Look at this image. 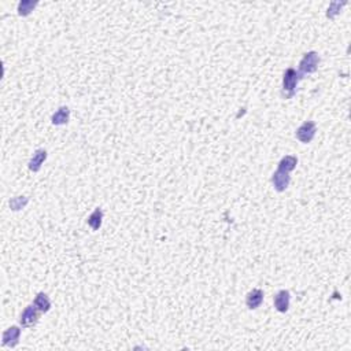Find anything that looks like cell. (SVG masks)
Masks as SVG:
<instances>
[{
  "label": "cell",
  "instance_id": "ba28073f",
  "mask_svg": "<svg viewBox=\"0 0 351 351\" xmlns=\"http://www.w3.org/2000/svg\"><path fill=\"white\" fill-rule=\"evenodd\" d=\"M45 159H47V151L44 148H39V150L35 151L33 157L31 158V161L28 164V168L33 173H37V172H40L43 164L45 162Z\"/></svg>",
  "mask_w": 351,
  "mask_h": 351
},
{
  "label": "cell",
  "instance_id": "8fae6325",
  "mask_svg": "<svg viewBox=\"0 0 351 351\" xmlns=\"http://www.w3.org/2000/svg\"><path fill=\"white\" fill-rule=\"evenodd\" d=\"M102 222H103V210L100 207H96L87 219V224L91 226L92 230H99L102 226Z\"/></svg>",
  "mask_w": 351,
  "mask_h": 351
},
{
  "label": "cell",
  "instance_id": "8992f818",
  "mask_svg": "<svg viewBox=\"0 0 351 351\" xmlns=\"http://www.w3.org/2000/svg\"><path fill=\"white\" fill-rule=\"evenodd\" d=\"M291 182V176L290 173H285L281 170H276L272 176V184L273 188L277 191V192H284L287 188L290 187Z\"/></svg>",
  "mask_w": 351,
  "mask_h": 351
},
{
  "label": "cell",
  "instance_id": "7a4b0ae2",
  "mask_svg": "<svg viewBox=\"0 0 351 351\" xmlns=\"http://www.w3.org/2000/svg\"><path fill=\"white\" fill-rule=\"evenodd\" d=\"M318 63H320V56L315 51H309L303 55V58L299 62V70L298 72L301 74H311V73L317 72L318 69Z\"/></svg>",
  "mask_w": 351,
  "mask_h": 351
},
{
  "label": "cell",
  "instance_id": "5b68a950",
  "mask_svg": "<svg viewBox=\"0 0 351 351\" xmlns=\"http://www.w3.org/2000/svg\"><path fill=\"white\" fill-rule=\"evenodd\" d=\"M19 338H21V328L17 325L7 328L6 331L3 332V338H1V343L6 347L14 349L15 346H18Z\"/></svg>",
  "mask_w": 351,
  "mask_h": 351
},
{
  "label": "cell",
  "instance_id": "9a60e30c",
  "mask_svg": "<svg viewBox=\"0 0 351 351\" xmlns=\"http://www.w3.org/2000/svg\"><path fill=\"white\" fill-rule=\"evenodd\" d=\"M29 202V198L26 196H15L10 200V207H11L12 212H18V210H22Z\"/></svg>",
  "mask_w": 351,
  "mask_h": 351
},
{
  "label": "cell",
  "instance_id": "4fadbf2b",
  "mask_svg": "<svg viewBox=\"0 0 351 351\" xmlns=\"http://www.w3.org/2000/svg\"><path fill=\"white\" fill-rule=\"evenodd\" d=\"M298 165V158L294 155H285L281 158V161L279 162V168L277 169L285 173H291L292 170L297 168Z\"/></svg>",
  "mask_w": 351,
  "mask_h": 351
},
{
  "label": "cell",
  "instance_id": "6da1fadb",
  "mask_svg": "<svg viewBox=\"0 0 351 351\" xmlns=\"http://www.w3.org/2000/svg\"><path fill=\"white\" fill-rule=\"evenodd\" d=\"M302 79V74L295 70L294 67H288L283 76V88H281V95L284 99H291L297 93V87L299 81Z\"/></svg>",
  "mask_w": 351,
  "mask_h": 351
},
{
  "label": "cell",
  "instance_id": "2e32d148",
  "mask_svg": "<svg viewBox=\"0 0 351 351\" xmlns=\"http://www.w3.org/2000/svg\"><path fill=\"white\" fill-rule=\"evenodd\" d=\"M343 6H345V3H342V4H340V3H336V1L332 3V4L329 6V8H328V12H327L328 18H335V17L339 14L340 8H342Z\"/></svg>",
  "mask_w": 351,
  "mask_h": 351
},
{
  "label": "cell",
  "instance_id": "277c9868",
  "mask_svg": "<svg viewBox=\"0 0 351 351\" xmlns=\"http://www.w3.org/2000/svg\"><path fill=\"white\" fill-rule=\"evenodd\" d=\"M315 132H317V125H315L314 121H306L303 122L301 127L298 128L297 132H295V136L297 139L303 143V144H307L310 143L311 140L314 139Z\"/></svg>",
  "mask_w": 351,
  "mask_h": 351
},
{
  "label": "cell",
  "instance_id": "9c48e42d",
  "mask_svg": "<svg viewBox=\"0 0 351 351\" xmlns=\"http://www.w3.org/2000/svg\"><path fill=\"white\" fill-rule=\"evenodd\" d=\"M262 302H263V291L260 288H254L253 291H250L246 297V305L250 310L258 309Z\"/></svg>",
  "mask_w": 351,
  "mask_h": 351
},
{
  "label": "cell",
  "instance_id": "3957f363",
  "mask_svg": "<svg viewBox=\"0 0 351 351\" xmlns=\"http://www.w3.org/2000/svg\"><path fill=\"white\" fill-rule=\"evenodd\" d=\"M42 311L37 309L35 305H29L28 307H25L22 314L19 317V324L22 328H32L37 324V321L40 318Z\"/></svg>",
  "mask_w": 351,
  "mask_h": 351
},
{
  "label": "cell",
  "instance_id": "5bb4252c",
  "mask_svg": "<svg viewBox=\"0 0 351 351\" xmlns=\"http://www.w3.org/2000/svg\"><path fill=\"white\" fill-rule=\"evenodd\" d=\"M37 6V1H32V0H22L19 1L18 4V14L21 17H28L33 10L35 7Z\"/></svg>",
  "mask_w": 351,
  "mask_h": 351
},
{
  "label": "cell",
  "instance_id": "7c38bea8",
  "mask_svg": "<svg viewBox=\"0 0 351 351\" xmlns=\"http://www.w3.org/2000/svg\"><path fill=\"white\" fill-rule=\"evenodd\" d=\"M33 305H35L42 313H48L49 309H51V299H49L47 294L39 292L36 298H35V301H33Z\"/></svg>",
  "mask_w": 351,
  "mask_h": 351
},
{
  "label": "cell",
  "instance_id": "52a82bcc",
  "mask_svg": "<svg viewBox=\"0 0 351 351\" xmlns=\"http://www.w3.org/2000/svg\"><path fill=\"white\" fill-rule=\"evenodd\" d=\"M290 302H291V295L290 292L287 290H280L273 299L274 303V309L277 310L279 313H287L290 309Z\"/></svg>",
  "mask_w": 351,
  "mask_h": 351
},
{
  "label": "cell",
  "instance_id": "30bf717a",
  "mask_svg": "<svg viewBox=\"0 0 351 351\" xmlns=\"http://www.w3.org/2000/svg\"><path fill=\"white\" fill-rule=\"evenodd\" d=\"M70 120V109L66 106H62L59 109L55 111L52 117H51V122L56 125V127H61V125H66L67 122Z\"/></svg>",
  "mask_w": 351,
  "mask_h": 351
}]
</instances>
